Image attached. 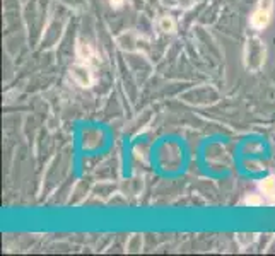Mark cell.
Returning a JSON list of instances; mask_svg holds the SVG:
<instances>
[{"mask_svg":"<svg viewBox=\"0 0 275 256\" xmlns=\"http://www.w3.org/2000/svg\"><path fill=\"white\" fill-rule=\"evenodd\" d=\"M265 62V43L257 36L248 38L244 45V67L250 72H258Z\"/></svg>","mask_w":275,"mask_h":256,"instance_id":"6da1fadb","label":"cell"},{"mask_svg":"<svg viewBox=\"0 0 275 256\" xmlns=\"http://www.w3.org/2000/svg\"><path fill=\"white\" fill-rule=\"evenodd\" d=\"M274 11V0H260L257 9L251 14V28L253 29H263L268 26Z\"/></svg>","mask_w":275,"mask_h":256,"instance_id":"7a4b0ae2","label":"cell"},{"mask_svg":"<svg viewBox=\"0 0 275 256\" xmlns=\"http://www.w3.org/2000/svg\"><path fill=\"white\" fill-rule=\"evenodd\" d=\"M70 79L80 87H91L92 82H94V75H92L91 65L84 62H79L70 67Z\"/></svg>","mask_w":275,"mask_h":256,"instance_id":"3957f363","label":"cell"},{"mask_svg":"<svg viewBox=\"0 0 275 256\" xmlns=\"http://www.w3.org/2000/svg\"><path fill=\"white\" fill-rule=\"evenodd\" d=\"M75 53H77V58L79 62H84V63H92L96 58V53L92 50V46L89 43H84V41H79L77 43V48H75Z\"/></svg>","mask_w":275,"mask_h":256,"instance_id":"277c9868","label":"cell"},{"mask_svg":"<svg viewBox=\"0 0 275 256\" xmlns=\"http://www.w3.org/2000/svg\"><path fill=\"white\" fill-rule=\"evenodd\" d=\"M260 190L263 191V195L268 197V201L275 197V176H268L265 178L263 181L260 183Z\"/></svg>","mask_w":275,"mask_h":256,"instance_id":"5b68a950","label":"cell"},{"mask_svg":"<svg viewBox=\"0 0 275 256\" xmlns=\"http://www.w3.org/2000/svg\"><path fill=\"white\" fill-rule=\"evenodd\" d=\"M159 29L163 33H174L176 31V22L169 16H164V18L159 19Z\"/></svg>","mask_w":275,"mask_h":256,"instance_id":"8992f818","label":"cell"},{"mask_svg":"<svg viewBox=\"0 0 275 256\" xmlns=\"http://www.w3.org/2000/svg\"><path fill=\"white\" fill-rule=\"evenodd\" d=\"M244 203L250 205V207H258V205H263V200L260 198V195H250V197L244 200Z\"/></svg>","mask_w":275,"mask_h":256,"instance_id":"52a82bcc","label":"cell"},{"mask_svg":"<svg viewBox=\"0 0 275 256\" xmlns=\"http://www.w3.org/2000/svg\"><path fill=\"white\" fill-rule=\"evenodd\" d=\"M176 2H178V5L183 9H190L193 4H195V0H176Z\"/></svg>","mask_w":275,"mask_h":256,"instance_id":"ba28073f","label":"cell"},{"mask_svg":"<svg viewBox=\"0 0 275 256\" xmlns=\"http://www.w3.org/2000/svg\"><path fill=\"white\" fill-rule=\"evenodd\" d=\"M110 2H111V5H115V7H120V5H122L125 0H110Z\"/></svg>","mask_w":275,"mask_h":256,"instance_id":"9c48e42d","label":"cell"},{"mask_svg":"<svg viewBox=\"0 0 275 256\" xmlns=\"http://www.w3.org/2000/svg\"><path fill=\"white\" fill-rule=\"evenodd\" d=\"M268 203H270V205H275V197H274V198H272V200H270V201H268Z\"/></svg>","mask_w":275,"mask_h":256,"instance_id":"30bf717a","label":"cell"}]
</instances>
